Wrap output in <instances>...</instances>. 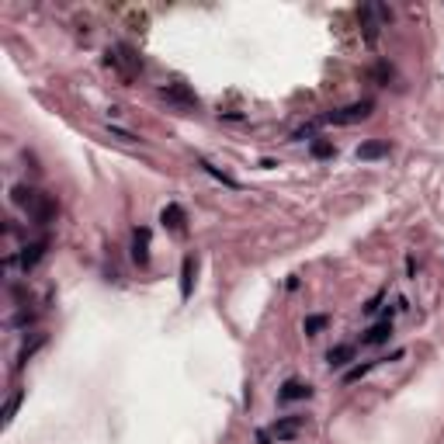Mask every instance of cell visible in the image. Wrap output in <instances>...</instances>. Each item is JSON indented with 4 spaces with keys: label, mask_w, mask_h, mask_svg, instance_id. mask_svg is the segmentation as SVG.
<instances>
[{
    "label": "cell",
    "mask_w": 444,
    "mask_h": 444,
    "mask_svg": "<svg viewBox=\"0 0 444 444\" xmlns=\"http://www.w3.org/2000/svg\"><path fill=\"white\" fill-rule=\"evenodd\" d=\"M382 157H389V143L385 139H371V143L358 146V160H382Z\"/></svg>",
    "instance_id": "cell-10"
},
{
    "label": "cell",
    "mask_w": 444,
    "mask_h": 444,
    "mask_svg": "<svg viewBox=\"0 0 444 444\" xmlns=\"http://www.w3.org/2000/svg\"><path fill=\"white\" fill-rule=\"evenodd\" d=\"M371 368H375V361H368V364H358V368H351V371L344 375V382H358V378H361V375H368Z\"/></svg>",
    "instance_id": "cell-15"
},
{
    "label": "cell",
    "mask_w": 444,
    "mask_h": 444,
    "mask_svg": "<svg viewBox=\"0 0 444 444\" xmlns=\"http://www.w3.org/2000/svg\"><path fill=\"white\" fill-rule=\"evenodd\" d=\"M108 66H115L119 70L121 80H132L139 70H143V63H139V56L128 49V45H119V49H108Z\"/></svg>",
    "instance_id": "cell-3"
},
{
    "label": "cell",
    "mask_w": 444,
    "mask_h": 444,
    "mask_svg": "<svg viewBox=\"0 0 444 444\" xmlns=\"http://www.w3.org/2000/svg\"><path fill=\"white\" fill-rule=\"evenodd\" d=\"M132 260H136L139 268L150 264V229H146V226L132 233Z\"/></svg>",
    "instance_id": "cell-7"
},
{
    "label": "cell",
    "mask_w": 444,
    "mask_h": 444,
    "mask_svg": "<svg viewBox=\"0 0 444 444\" xmlns=\"http://www.w3.org/2000/svg\"><path fill=\"white\" fill-rule=\"evenodd\" d=\"M160 222L167 229H174V233H184V212H181V205H167L160 212Z\"/></svg>",
    "instance_id": "cell-12"
},
{
    "label": "cell",
    "mask_w": 444,
    "mask_h": 444,
    "mask_svg": "<svg viewBox=\"0 0 444 444\" xmlns=\"http://www.w3.org/2000/svg\"><path fill=\"white\" fill-rule=\"evenodd\" d=\"M371 115V101H358V104H347V108H340V112H330L320 119V125H354V121H361Z\"/></svg>",
    "instance_id": "cell-4"
},
{
    "label": "cell",
    "mask_w": 444,
    "mask_h": 444,
    "mask_svg": "<svg viewBox=\"0 0 444 444\" xmlns=\"http://www.w3.org/2000/svg\"><path fill=\"white\" fill-rule=\"evenodd\" d=\"M160 97L167 104H174V108H181V112H191V108H198V97L184 87V83H167L160 87Z\"/></svg>",
    "instance_id": "cell-5"
},
{
    "label": "cell",
    "mask_w": 444,
    "mask_h": 444,
    "mask_svg": "<svg viewBox=\"0 0 444 444\" xmlns=\"http://www.w3.org/2000/svg\"><path fill=\"white\" fill-rule=\"evenodd\" d=\"M389 337H392V316L385 313L378 323L368 326V330L361 333V347H378V344H385Z\"/></svg>",
    "instance_id": "cell-6"
},
{
    "label": "cell",
    "mask_w": 444,
    "mask_h": 444,
    "mask_svg": "<svg viewBox=\"0 0 444 444\" xmlns=\"http://www.w3.org/2000/svg\"><path fill=\"white\" fill-rule=\"evenodd\" d=\"M45 246H49V240H35V243H28V246L21 250V257H18L21 271H32V268L39 264L42 257H45Z\"/></svg>",
    "instance_id": "cell-9"
},
{
    "label": "cell",
    "mask_w": 444,
    "mask_h": 444,
    "mask_svg": "<svg viewBox=\"0 0 444 444\" xmlns=\"http://www.w3.org/2000/svg\"><path fill=\"white\" fill-rule=\"evenodd\" d=\"M14 205H21V208L28 212V219H32V222H39V226H45V222L56 215L52 198H49V195H42V191H35V188H25V184H18V188H14Z\"/></svg>",
    "instance_id": "cell-1"
},
{
    "label": "cell",
    "mask_w": 444,
    "mask_h": 444,
    "mask_svg": "<svg viewBox=\"0 0 444 444\" xmlns=\"http://www.w3.org/2000/svg\"><path fill=\"white\" fill-rule=\"evenodd\" d=\"M313 396V385L309 382H299V378H288L278 392V403H292V400H309Z\"/></svg>",
    "instance_id": "cell-8"
},
{
    "label": "cell",
    "mask_w": 444,
    "mask_h": 444,
    "mask_svg": "<svg viewBox=\"0 0 444 444\" xmlns=\"http://www.w3.org/2000/svg\"><path fill=\"white\" fill-rule=\"evenodd\" d=\"M306 431V416H299V413H292V416H278L268 431H260L257 434V441L260 444H282V441H295L299 434Z\"/></svg>",
    "instance_id": "cell-2"
},
{
    "label": "cell",
    "mask_w": 444,
    "mask_h": 444,
    "mask_svg": "<svg viewBox=\"0 0 444 444\" xmlns=\"http://www.w3.org/2000/svg\"><path fill=\"white\" fill-rule=\"evenodd\" d=\"M191 275H195V257H184V271H181V295H191Z\"/></svg>",
    "instance_id": "cell-13"
},
{
    "label": "cell",
    "mask_w": 444,
    "mask_h": 444,
    "mask_svg": "<svg viewBox=\"0 0 444 444\" xmlns=\"http://www.w3.org/2000/svg\"><path fill=\"white\" fill-rule=\"evenodd\" d=\"M313 153H316V157H330L333 146H330V143H313Z\"/></svg>",
    "instance_id": "cell-17"
},
{
    "label": "cell",
    "mask_w": 444,
    "mask_h": 444,
    "mask_svg": "<svg viewBox=\"0 0 444 444\" xmlns=\"http://www.w3.org/2000/svg\"><path fill=\"white\" fill-rule=\"evenodd\" d=\"M202 170H205V174H212V177H219V181H222V184H229V188H240V184H236V181H233L229 174H222V170H215V167H212V163H208V160H202Z\"/></svg>",
    "instance_id": "cell-14"
},
{
    "label": "cell",
    "mask_w": 444,
    "mask_h": 444,
    "mask_svg": "<svg viewBox=\"0 0 444 444\" xmlns=\"http://www.w3.org/2000/svg\"><path fill=\"white\" fill-rule=\"evenodd\" d=\"M326 326V316H309L306 320V333H316V330H323Z\"/></svg>",
    "instance_id": "cell-16"
},
{
    "label": "cell",
    "mask_w": 444,
    "mask_h": 444,
    "mask_svg": "<svg viewBox=\"0 0 444 444\" xmlns=\"http://www.w3.org/2000/svg\"><path fill=\"white\" fill-rule=\"evenodd\" d=\"M354 344H337V347H330V354H326V361H330V368H344V364H351V358H354Z\"/></svg>",
    "instance_id": "cell-11"
}]
</instances>
